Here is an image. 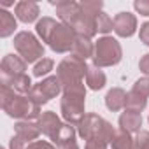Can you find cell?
Here are the masks:
<instances>
[{"mask_svg":"<svg viewBox=\"0 0 149 149\" xmlns=\"http://www.w3.org/2000/svg\"><path fill=\"white\" fill-rule=\"evenodd\" d=\"M58 149H79V146H77V142H76V140H70V142H67V144L60 146Z\"/></svg>","mask_w":149,"mask_h":149,"instance_id":"32","label":"cell"},{"mask_svg":"<svg viewBox=\"0 0 149 149\" xmlns=\"http://www.w3.org/2000/svg\"><path fill=\"white\" fill-rule=\"evenodd\" d=\"M147 97H149V77H142L135 81L133 88L126 95V109L133 112H142L147 105Z\"/></svg>","mask_w":149,"mask_h":149,"instance_id":"10","label":"cell"},{"mask_svg":"<svg viewBox=\"0 0 149 149\" xmlns=\"http://www.w3.org/2000/svg\"><path fill=\"white\" fill-rule=\"evenodd\" d=\"M37 123H39L40 132L46 137H49V140H53L56 144V147H60L70 140H76V130H74L76 126H70V125L63 123L56 116V112H53V111L42 112L40 118L37 119Z\"/></svg>","mask_w":149,"mask_h":149,"instance_id":"4","label":"cell"},{"mask_svg":"<svg viewBox=\"0 0 149 149\" xmlns=\"http://www.w3.org/2000/svg\"><path fill=\"white\" fill-rule=\"evenodd\" d=\"M133 9L140 16H147L149 18V0H135V2H133Z\"/></svg>","mask_w":149,"mask_h":149,"instance_id":"27","label":"cell"},{"mask_svg":"<svg viewBox=\"0 0 149 149\" xmlns=\"http://www.w3.org/2000/svg\"><path fill=\"white\" fill-rule=\"evenodd\" d=\"M84 102H86V86L83 83L72 84L63 88L61 93V118L70 126H79V123L84 119Z\"/></svg>","mask_w":149,"mask_h":149,"instance_id":"3","label":"cell"},{"mask_svg":"<svg viewBox=\"0 0 149 149\" xmlns=\"http://www.w3.org/2000/svg\"><path fill=\"white\" fill-rule=\"evenodd\" d=\"M86 70L88 65L84 60L77 58V56H67L65 60H61L56 67V77L60 79L61 86H72V84H79L83 83V79L86 77Z\"/></svg>","mask_w":149,"mask_h":149,"instance_id":"6","label":"cell"},{"mask_svg":"<svg viewBox=\"0 0 149 149\" xmlns=\"http://www.w3.org/2000/svg\"><path fill=\"white\" fill-rule=\"evenodd\" d=\"M25 149H56V147L47 140H33V142H28Z\"/></svg>","mask_w":149,"mask_h":149,"instance_id":"28","label":"cell"},{"mask_svg":"<svg viewBox=\"0 0 149 149\" xmlns=\"http://www.w3.org/2000/svg\"><path fill=\"white\" fill-rule=\"evenodd\" d=\"M0 86H6L19 95H28L33 88L32 79L26 74H21V76H2L0 74Z\"/></svg>","mask_w":149,"mask_h":149,"instance_id":"12","label":"cell"},{"mask_svg":"<svg viewBox=\"0 0 149 149\" xmlns=\"http://www.w3.org/2000/svg\"><path fill=\"white\" fill-rule=\"evenodd\" d=\"M112 149H137V142L132 137V133H126L125 130H116L112 140H111Z\"/></svg>","mask_w":149,"mask_h":149,"instance_id":"21","label":"cell"},{"mask_svg":"<svg viewBox=\"0 0 149 149\" xmlns=\"http://www.w3.org/2000/svg\"><path fill=\"white\" fill-rule=\"evenodd\" d=\"M105 81H107V77H105L104 70H100L95 65H88V70H86V84H88L90 90H93V91L102 90L105 86Z\"/></svg>","mask_w":149,"mask_h":149,"instance_id":"19","label":"cell"},{"mask_svg":"<svg viewBox=\"0 0 149 149\" xmlns=\"http://www.w3.org/2000/svg\"><path fill=\"white\" fill-rule=\"evenodd\" d=\"M40 128L37 121H18L14 125V135L19 137L25 142H33L40 135Z\"/></svg>","mask_w":149,"mask_h":149,"instance_id":"16","label":"cell"},{"mask_svg":"<svg viewBox=\"0 0 149 149\" xmlns=\"http://www.w3.org/2000/svg\"><path fill=\"white\" fill-rule=\"evenodd\" d=\"M139 68L142 74H146V76H149V53L144 54L140 60H139Z\"/></svg>","mask_w":149,"mask_h":149,"instance_id":"31","label":"cell"},{"mask_svg":"<svg viewBox=\"0 0 149 149\" xmlns=\"http://www.w3.org/2000/svg\"><path fill=\"white\" fill-rule=\"evenodd\" d=\"M79 6H81V13L84 16L97 19V16L102 13L104 2H102V0H84V2H81Z\"/></svg>","mask_w":149,"mask_h":149,"instance_id":"23","label":"cell"},{"mask_svg":"<svg viewBox=\"0 0 149 149\" xmlns=\"http://www.w3.org/2000/svg\"><path fill=\"white\" fill-rule=\"evenodd\" d=\"M111 30H114V19L109 18V14H105L104 11L97 16V32L100 33H109Z\"/></svg>","mask_w":149,"mask_h":149,"instance_id":"25","label":"cell"},{"mask_svg":"<svg viewBox=\"0 0 149 149\" xmlns=\"http://www.w3.org/2000/svg\"><path fill=\"white\" fill-rule=\"evenodd\" d=\"M26 70V61L16 54H6L0 63V74L2 76H21Z\"/></svg>","mask_w":149,"mask_h":149,"instance_id":"14","label":"cell"},{"mask_svg":"<svg viewBox=\"0 0 149 149\" xmlns=\"http://www.w3.org/2000/svg\"><path fill=\"white\" fill-rule=\"evenodd\" d=\"M126 91L123 88H111L105 95V105L109 111L112 112H118L121 109L126 107Z\"/></svg>","mask_w":149,"mask_h":149,"instance_id":"18","label":"cell"},{"mask_svg":"<svg viewBox=\"0 0 149 149\" xmlns=\"http://www.w3.org/2000/svg\"><path fill=\"white\" fill-rule=\"evenodd\" d=\"M14 14L19 21L23 23H33L39 14H40V9L35 2H32V0H23V2H18L16 7H14Z\"/></svg>","mask_w":149,"mask_h":149,"instance_id":"15","label":"cell"},{"mask_svg":"<svg viewBox=\"0 0 149 149\" xmlns=\"http://www.w3.org/2000/svg\"><path fill=\"white\" fill-rule=\"evenodd\" d=\"M72 54L77 56L81 60H88V58H93L95 54V46L91 44V39H86V37H77L76 42H74V47H72Z\"/></svg>","mask_w":149,"mask_h":149,"instance_id":"20","label":"cell"},{"mask_svg":"<svg viewBox=\"0 0 149 149\" xmlns=\"http://www.w3.org/2000/svg\"><path fill=\"white\" fill-rule=\"evenodd\" d=\"M14 49L26 63H35L44 58V46L32 32H19L14 35Z\"/></svg>","mask_w":149,"mask_h":149,"instance_id":"8","label":"cell"},{"mask_svg":"<svg viewBox=\"0 0 149 149\" xmlns=\"http://www.w3.org/2000/svg\"><path fill=\"white\" fill-rule=\"evenodd\" d=\"M77 133L84 140L102 139V140H107L111 144V140L116 133V128L98 114H86L84 119L77 126Z\"/></svg>","mask_w":149,"mask_h":149,"instance_id":"5","label":"cell"},{"mask_svg":"<svg viewBox=\"0 0 149 149\" xmlns=\"http://www.w3.org/2000/svg\"><path fill=\"white\" fill-rule=\"evenodd\" d=\"M114 32L119 37H132L137 32V18L132 13H119L114 16Z\"/></svg>","mask_w":149,"mask_h":149,"instance_id":"13","label":"cell"},{"mask_svg":"<svg viewBox=\"0 0 149 149\" xmlns=\"http://www.w3.org/2000/svg\"><path fill=\"white\" fill-rule=\"evenodd\" d=\"M123 58V49L121 44L109 35H104L98 39L95 44V54H93V65L102 68V67H112L118 65Z\"/></svg>","mask_w":149,"mask_h":149,"instance_id":"7","label":"cell"},{"mask_svg":"<svg viewBox=\"0 0 149 149\" xmlns=\"http://www.w3.org/2000/svg\"><path fill=\"white\" fill-rule=\"evenodd\" d=\"M35 30H37V35L42 39V42H46L54 53L72 51L74 42L77 39L76 32L70 26L58 23L56 19H53L49 16H44L42 19H39L35 25Z\"/></svg>","mask_w":149,"mask_h":149,"instance_id":"1","label":"cell"},{"mask_svg":"<svg viewBox=\"0 0 149 149\" xmlns=\"http://www.w3.org/2000/svg\"><path fill=\"white\" fill-rule=\"evenodd\" d=\"M119 126H121V130H125L126 133H139L140 128H142V114L126 109V111L119 116Z\"/></svg>","mask_w":149,"mask_h":149,"instance_id":"17","label":"cell"},{"mask_svg":"<svg viewBox=\"0 0 149 149\" xmlns=\"http://www.w3.org/2000/svg\"><path fill=\"white\" fill-rule=\"evenodd\" d=\"M0 105H2V111L7 116L21 121H33V119H39L42 114L40 107L28 95L14 93L6 86H0Z\"/></svg>","mask_w":149,"mask_h":149,"instance_id":"2","label":"cell"},{"mask_svg":"<svg viewBox=\"0 0 149 149\" xmlns=\"http://www.w3.org/2000/svg\"><path fill=\"white\" fill-rule=\"evenodd\" d=\"M139 37H140V42H144L146 46H149V21H146V23L140 25Z\"/></svg>","mask_w":149,"mask_h":149,"instance_id":"30","label":"cell"},{"mask_svg":"<svg viewBox=\"0 0 149 149\" xmlns=\"http://www.w3.org/2000/svg\"><path fill=\"white\" fill-rule=\"evenodd\" d=\"M107 146H109L107 140H102V139H91V140H86L84 149H107Z\"/></svg>","mask_w":149,"mask_h":149,"instance_id":"29","label":"cell"},{"mask_svg":"<svg viewBox=\"0 0 149 149\" xmlns=\"http://www.w3.org/2000/svg\"><path fill=\"white\" fill-rule=\"evenodd\" d=\"M147 121H149V118H147Z\"/></svg>","mask_w":149,"mask_h":149,"instance_id":"33","label":"cell"},{"mask_svg":"<svg viewBox=\"0 0 149 149\" xmlns=\"http://www.w3.org/2000/svg\"><path fill=\"white\" fill-rule=\"evenodd\" d=\"M18 28V23H16V18L6 11V9H0V37L6 39L9 35L14 33V30Z\"/></svg>","mask_w":149,"mask_h":149,"instance_id":"22","label":"cell"},{"mask_svg":"<svg viewBox=\"0 0 149 149\" xmlns=\"http://www.w3.org/2000/svg\"><path fill=\"white\" fill-rule=\"evenodd\" d=\"M60 93H63V86H61L60 79H58L56 76H49V77L42 79L40 83H37V84L32 88V91L28 93V97H30L39 107H42L44 104H47L51 98L58 97Z\"/></svg>","mask_w":149,"mask_h":149,"instance_id":"9","label":"cell"},{"mask_svg":"<svg viewBox=\"0 0 149 149\" xmlns=\"http://www.w3.org/2000/svg\"><path fill=\"white\" fill-rule=\"evenodd\" d=\"M53 67H54V61H53L51 58H42V60L37 61L35 67H33V76H35V77L47 76V74L53 70Z\"/></svg>","mask_w":149,"mask_h":149,"instance_id":"24","label":"cell"},{"mask_svg":"<svg viewBox=\"0 0 149 149\" xmlns=\"http://www.w3.org/2000/svg\"><path fill=\"white\" fill-rule=\"evenodd\" d=\"M135 142H137V149H149V132L140 130L137 133Z\"/></svg>","mask_w":149,"mask_h":149,"instance_id":"26","label":"cell"},{"mask_svg":"<svg viewBox=\"0 0 149 149\" xmlns=\"http://www.w3.org/2000/svg\"><path fill=\"white\" fill-rule=\"evenodd\" d=\"M51 6L56 9L58 18L61 19L63 25L70 26L74 30V26L77 25V21L81 19L83 13H81V6L77 2H72V0H61V2H51Z\"/></svg>","mask_w":149,"mask_h":149,"instance_id":"11","label":"cell"}]
</instances>
